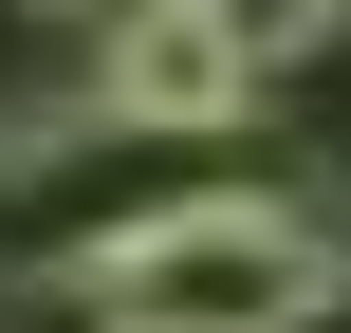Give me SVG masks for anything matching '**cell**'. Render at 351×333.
<instances>
[{
	"instance_id": "cell-1",
	"label": "cell",
	"mask_w": 351,
	"mask_h": 333,
	"mask_svg": "<svg viewBox=\"0 0 351 333\" xmlns=\"http://www.w3.org/2000/svg\"><path fill=\"white\" fill-rule=\"evenodd\" d=\"M315 297H333V222L241 204V185H185L167 222H130L93 260V315L111 333H296Z\"/></svg>"
},
{
	"instance_id": "cell-2",
	"label": "cell",
	"mask_w": 351,
	"mask_h": 333,
	"mask_svg": "<svg viewBox=\"0 0 351 333\" xmlns=\"http://www.w3.org/2000/svg\"><path fill=\"white\" fill-rule=\"evenodd\" d=\"M259 93H278V56H259L222 0H148V19H111V37H93V111H130V130H167V148L241 130Z\"/></svg>"
},
{
	"instance_id": "cell-3",
	"label": "cell",
	"mask_w": 351,
	"mask_h": 333,
	"mask_svg": "<svg viewBox=\"0 0 351 333\" xmlns=\"http://www.w3.org/2000/svg\"><path fill=\"white\" fill-rule=\"evenodd\" d=\"M37 19H74V37H111V19H148V0H37Z\"/></svg>"
},
{
	"instance_id": "cell-4",
	"label": "cell",
	"mask_w": 351,
	"mask_h": 333,
	"mask_svg": "<svg viewBox=\"0 0 351 333\" xmlns=\"http://www.w3.org/2000/svg\"><path fill=\"white\" fill-rule=\"evenodd\" d=\"M296 333H351V278H333V297H315V315H296Z\"/></svg>"
}]
</instances>
